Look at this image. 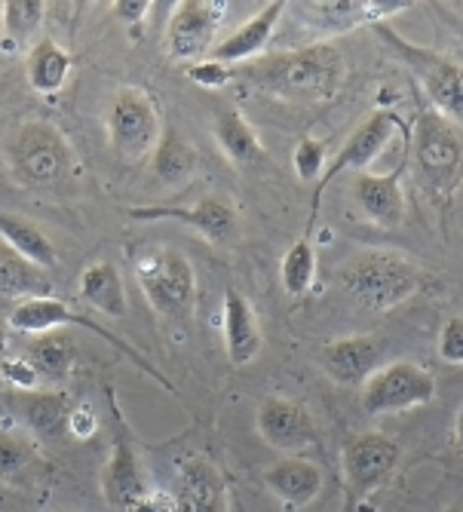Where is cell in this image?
Segmentation results:
<instances>
[{"instance_id":"2","label":"cell","mask_w":463,"mask_h":512,"mask_svg":"<svg viewBox=\"0 0 463 512\" xmlns=\"http://www.w3.org/2000/svg\"><path fill=\"white\" fill-rule=\"evenodd\" d=\"M430 273L393 249H365L341 267L344 292L372 313H387L418 292H424Z\"/></svg>"},{"instance_id":"15","label":"cell","mask_w":463,"mask_h":512,"mask_svg":"<svg viewBox=\"0 0 463 512\" xmlns=\"http://www.w3.org/2000/svg\"><path fill=\"white\" fill-rule=\"evenodd\" d=\"M114 417H117V411H114ZM99 482H102V497L114 512H126L138 497H145L151 491L145 467H142V457H138L120 417L114 424V445H111L105 467H102Z\"/></svg>"},{"instance_id":"35","label":"cell","mask_w":463,"mask_h":512,"mask_svg":"<svg viewBox=\"0 0 463 512\" xmlns=\"http://www.w3.org/2000/svg\"><path fill=\"white\" fill-rule=\"evenodd\" d=\"M0 378H4L16 393H31V390L43 387L34 365L25 356H4L0 359Z\"/></svg>"},{"instance_id":"29","label":"cell","mask_w":463,"mask_h":512,"mask_svg":"<svg viewBox=\"0 0 463 512\" xmlns=\"http://www.w3.org/2000/svg\"><path fill=\"white\" fill-rule=\"evenodd\" d=\"M25 359L34 365L40 384H59V381H65L74 371L77 350H74L71 335H65L59 329V332L34 335L28 341V347H25Z\"/></svg>"},{"instance_id":"40","label":"cell","mask_w":463,"mask_h":512,"mask_svg":"<svg viewBox=\"0 0 463 512\" xmlns=\"http://www.w3.org/2000/svg\"><path fill=\"white\" fill-rule=\"evenodd\" d=\"M154 4H148V0H120V4H114V13L123 25H142L145 16L151 13Z\"/></svg>"},{"instance_id":"18","label":"cell","mask_w":463,"mask_h":512,"mask_svg":"<svg viewBox=\"0 0 463 512\" xmlns=\"http://www.w3.org/2000/svg\"><path fill=\"white\" fill-rule=\"evenodd\" d=\"M172 497L178 503V512H227L230 503L221 470L206 457H191L181 463Z\"/></svg>"},{"instance_id":"1","label":"cell","mask_w":463,"mask_h":512,"mask_svg":"<svg viewBox=\"0 0 463 512\" xmlns=\"http://www.w3.org/2000/svg\"><path fill=\"white\" fill-rule=\"evenodd\" d=\"M243 77L273 99L292 105H326L347 80V62L335 43L313 40L298 50L261 56L243 65Z\"/></svg>"},{"instance_id":"41","label":"cell","mask_w":463,"mask_h":512,"mask_svg":"<svg viewBox=\"0 0 463 512\" xmlns=\"http://www.w3.org/2000/svg\"><path fill=\"white\" fill-rule=\"evenodd\" d=\"M454 448L463 457V405L457 408V417H454Z\"/></svg>"},{"instance_id":"11","label":"cell","mask_w":463,"mask_h":512,"mask_svg":"<svg viewBox=\"0 0 463 512\" xmlns=\"http://www.w3.org/2000/svg\"><path fill=\"white\" fill-rule=\"evenodd\" d=\"M227 16V4L215 0H184L169 16L166 53L172 62L197 65L218 46V28Z\"/></svg>"},{"instance_id":"26","label":"cell","mask_w":463,"mask_h":512,"mask_svg":"<svg viewBox=\"0 0 463 512\" xmlns=\"http://www.w3.org/2000/svg\"><path fill=\"white\" fill-rule=\"evenodd\" d=\"M77 295L92 307L111 319H123L129 304H126V289L123 276L111 261H96L89 264L80 279H77Z\"/></svg>"},{"instance_id":"28","label":"cell","mask_w":463,"mask_h":512,"mask_svg":"<svg viewBox=\"0 0 463 512\" xmlns=\"http://www.w3.org/2000/svg\"><path fill=\"white\" fill-rule=\"evenodd\" d=\"M200 166L197 148L184 138L178 129H163L160 145L151 154V169L163 188H181L184 181H191Z\"/></svg>"},{"instance_id":"25","label":"cell","mask_w":463,"mask_h":512,"mask_svg":"<svg viewBox=\"0 0 463 512\" xmlns=\"http://www.w3.org/2000/svg\"><path fill=\"white\" fill-rule=\"evenodd\" d=\"M0 240L40 270H50L59 264V252H56L50 234H46L37 221H31L19 212H0Z\"/></svg>"},{"instance_id":"20","label":"cell","mask_w":463,"mask_h":512,"mask_svg":"<svg viewBox=\"0 0 463 512\" xmlns=\"http://www.w3.org/2000/svg\"><path fill=\"white\" fill-rule=\"evenodd\" d=\"M221 335H224V353L230 359V365H249L261 356L264 347V335L258 316L249 304L246 295H240L237 289L224 292V307H221Z\"/></svg>"},{"instance_id":"7","label":"cell","mask_w":463,"mask_h":512,"mask_svg":"<svg viewBox=\"0 0 463 512\" xmlns=\"http://www.w3.org/2000/svg\"><path fill=\"white\" fill-rule=\"evenodd\" d=\"M10 163L16 178L25 188L34 191H50L71 175L74 154L71 145L65 142V135L53 123H25L13 145H10Z\"/></svg>"},{"instance_id":"31","label":"cell","mask_w":463,"mask_h":512,"mask_svg":"<svg viewBox=\"0 0 463 512\" xmlns=\"http://www.w3.org/2000/svg\"><path fill=\"white\" fill-rule=\"evenodd\" d=\"M50 279H46V270L34 267L31 261H25L22 255H16L4 240H0V295L10 298H43L50 295Z\"/></svg>"},{"instance_id":"5","label":"cell","mask_w":463,"mask_h":512,"mask_svg":"<svg viewBox=\"0 0 463 512\" xmlns=\"http://www.w3.org/2000/svg\"><path fill=\"white\" fill-rule=\"evenodd\" d=\"M138 289L145 292L154 313L163 319H188L197 301V273L194 264L172 246L151 249L135 264Z\"/></svg>"},{"instance_id":"23","label":"cell","mask_w":463,"mask_h":512,"mask_svg":"<svg viewBox=\"0 0 463 512\" xmlns=\"http://www.w3.org/2000/svg\"><path fill=\"white\" fill-rule=\"evenodd\" d=\"M13 408H16V417L25 424V430L37 442H59L68 436L71 402L65 393H56V390L16 393Z\"/></svg>"},{"instance_id":"8","label":"cell","mask_w":463,"mask_h":512,"mask_svg":"<svg viewBox=\"0 0 463 512\" xmlns=\"http://www.w3.org/2000/svg\"><path fill=\"white\" fill-rule=\"evenodd\" d=\"M433 399H436L433 371L411 359L384 362L375 375L362 384V411L368 417L402 414L411 408L430 405Z\"/></svg>"},{"instance_id":"37","label":"cell","mask_w":463,"mask_h":512,"mask_svg":"<svg viewBox=\"0 0 463 512\" xmlns=\"http://www.w3.org/2000/svg\"><path fill=\"white\" fill-rule=\"evenodd\" d=\"M439 356L448 365H463V316L445 319L439 332Z\"/></svg>"},{"instance_id":"13","label":"cell","mask_w":463,"mask_h":512,"mask_svg":"<svg viewBox=\"0 0 463 512\" xmlns=\"http://www.w3.org/2000/svg\"><path fill=\"white\" fill-rule=\"evenodd\" d=\"M10 329L13 332H22V335H43V332H59V329H68V325H80V329H92L96 335H102L108 344H114V347H120L126 356H132L138 365L142 368H148L154 378H160L157 375V368L154 365H148L142 356H138L126 341H120L117 335H111L108 329H102V325L92 319V316H83V313H77L68 301H62V298H56V295H43V298H28V301H19V307L10 313ZM163 381V378H160Z\"/></svg>"},{"instance_id":"12","label":"cell","mask_w":463,"mask_h":512,"mask_svg":"<svg viewBox=\"0 0 463 512\" xmlns=\"http://www.w3.org/2000/svg\"><path fill=\"white\" fill-rule=\"evenodd\" d=\"M132 221H178L212 246L234 243L240 234V212L227 197H200L194 206H132L126 209Z\"/></svg>"},{"instance_id":"4","label":"cell","mask_w":463,"mask_h":512,"mask_svg":"<svg viewBox=\"0 0 463 512\" xmlns=\"http://www.w3.org/2000/svg\"><path fill=\"white\" fill-rule=\"evenodd\" d=\"M372 31L393 53V59L402 62L414 77H418V83L424 86L427 99H430V108L439 111L442 117H448L451 123H463V62L402 37L399 31L387 28L384 22L375 25Z\"/></svg>"},{"instance_id":"14","label":"cell","mask_w":463,"mask_h":512,"mask_svg":"<svg viewBox=\"0 0 463 512\" xmlns=\"http://www.w3.org/2000/svg\"><path fill=\"white\" fill-rule=\"evenodd\" d=\"M255 430L270 448L283 451V457L301 454L319 442V430H316L313 414L301 402L286 399V396L261 399L258 411H255Z\"/></svg>"},{"instance_id":"39","label":"cell","mask_w":463,"mask_h":512,"mask_svg":"<svg viewBox=\"0 0 463 512\" xmlns=\"http://www.w3.org/2000/svg\"><path fill=\"white\" fill-rule=\"evenodd\" d=\"M126 512H178V503L166 491H148L145 497H138Z\"/></svg>"},{"instance_id":"27","label":"cell","mask_w":463,"mask_h":512,"mask_svg":"<svg viewBox=\"0 0 463 512\" xmlns=\"http://www.w3.org/2000/svg\"><path fill=\"white\" fill-rule=\"evenodd\" d=\"M71 56L65 46H59L53 37H40L31 53L25 56V77L31 83L34 92H40V96H56V92L68 83L71 77Z\"/></svg>"},{"instance_id":"34","label":"cell","mask_w":463,"mask_h":512,"mask_svg":"<svg viewBox=\"0 0 463 512\" xmlns=\"http://www.w3.org/2000/svg\"><path fill=\"white\" fill-rule=\"evenodd\" d=\"M292 166H295V175L301 181H319L326 175V145L319 142V138H301L295 145V154H292Z\"/></svg>"},{"instance_id":"44","label":"cell","mask_w":463,"mask_h":512,"mask_svg":"<svg viewBox=\"0 0 463 512\" xmlns=\"http://www.w3.org/2000/svg\"><path fill=\"white\" fill-rule=\"evenodd\" d=\"M59 512H68V509H59Z\"/></svg>"},{"instance_id":"9","label":"cell","mask_w":463,"mask_h":512,"mask_svg":"<svg viewBox=\"0 0 463 512\" xmlns=\"http://www.w3.org/2000/svg\"><path fill=\"white\" fill-rule=\"evenodd\" d=\"M396 129H399V117L393 111H387V108L368 114L353 129V135L341 145V151L335 154V160L326 166V175L316 181L313 206H310V221H307V234L313 230V221H316V212H319V200H322V194L329 191V184L338 175H344V172H365V166H372L381 157V151L393 142Z\"/></svg>"},{"instance_id":"21","label":"cell","mask_w":463,"mask_h":512,"mask_svg":"<svg viewBox=\"0 0 463 512\" xmlns=\"http://www.w3.org/2000/svg\"><path fill=\"white\" fill-rule=\"evenodd\" d=\"M402 169L396 172H356L353 178V203L359 212L378 227H399L405 218V194H402Z\"/></svg>"},{"instance_id":"36","label":"cell","mask_w":463,"mask_h":512,"mask_svg":"<svg viewBox=\"0 0 463 512\" xmlns=\"http://www.w3.org/2000/svg\"><path fill=\"white\" fill-rule=\"evenodd\" d=\"M188 77H191L197 86H203V89H221V86H227L230 80L237 77V68L221 65V62H215V59H203V62H197V65H188Z\"/></svg>"},{"instance_id":"42","label":"cell","mask_w":463,"mask_h":512,"mask_svg":"<svg viewBox=\"0 0 463 512\" xmlns=\"http://www.w3.org/2000/svg\"><path fill=\"white\" fill-rule=\"evenodd\" d=\"M7 325H10V322L0 319V359L7 356V353H4V350H7Z\"/></svg>"},{"instance_id":"38","label":"cell","mask_w":463,"mask_h":512,"mask_svg":"<svg viewBox=\"0 0 463 512\" xmlns=\"http://www.w3.org/2000/svg\"><path fill=\"white\" fill-rule=\"evenodd\" d=\"M96 430H99L96 411H92L89 405H74V408H71V417H68V436H74V439H89Z\"/></svg>"},{"instance_id":"3","label":"cell","mask_w":463,"mask_h":512,"mask_svg":"<svg viewBox=\"0 0 463 512\" xmlns=\"http://www.w3.org/2000/svg\"><path fill=\"white\" fill-rule=\"evenodd\" d=\"M411 160L424 194L448 203L463 181V135L457 123L427 105L411 129Z\"/></svg>"},{"instance_id":"43","label":"cell","mask_w":463,"mask_h":512,"mask_svg":"<svg viewBox=\"0 0 463 512\" xmlns=\"http://www.w3.org/2000/svg\"><path fill=\"white\" fill-rule=\"evenodd\" d=\"M445 512H463V506H448Z\"/></svg>"},{"instance_id":"10","label":"cell","mask_w":463,"mask_h":512,"mask_svg":"<svg viewBox=\"0 0 463 512\" xmlns=\"http://www.w3.org/2000/svg\"><path fill=\"white\" fill-rule=\"evenodd\" d=\"M399 442L390 439L381 430H368L359 433L347 442L341 467H344V482L350 491V509L356 503H362L368 494H375L384 482H390V476L399 467Z\"/></svg>"},{"instance_id":"24","label":"cell","mask_w":463,"mask_h":512,"mask_svg":"<svg viewBox=\"0 0 463 512\" xmlns=\"http://www.w3.org/2000/svg\"><path fill=\"white\" fill-rule=\"evenodd\" d=\"M212 135H215L221 154L240 169H252L264 160V145H261L255 126L237 108H227L215 117Z\"/></svg>"},{"instance_id":"16","label":"cell","mask_w":463,"mask_h":512,"mask_svg":"<svg viewBox=\"0 0 463 512\" xmlns=\"http://www.w3.org/2000/svg\"><path fill=\"white\" fill-rule=\"evenodd\" d=\"M322 371L341 387H359L384 365V341L378 335H350L322 344Z\"/></svg>"},{"instance_id":"30","label":"cell","mask_w":463,"mask_h":512,"mask_svg":"<svg viewBox=\"0 0 463 512\" xmlns=\"http://www.w3.org/2000/svg\"><path fill=\"white\" fill-rule=\"evenodd\" d=\"M43 16L46 7L40 0H7V4H0V37H4L7 50H22L28 56L31 46L40 40Z\"/></svg>"},{"instance_id":"17","label":"cell","mask_w":463,"mask_h":512,"mask_svg":"<svg viewBox=\"0 0 463 512\" xmlns=\"http://www.w3.org/2000/svg\"><path fill=\"white\" fill-rule=\"evenodd\" d=\"M286 7L289 4H283V0L264 4L252 19H246L243 25H237L227 37H221L209 59L221 62V65H230V68L249 65V62L261 59V53L267 50V43H270L276 25H280V19L286 16Z\"/></svg>"},{"instance_id":"22","label":"cell","mask_w":463,"mask_h":512,"mask_svg":"<svg viewBox=\"0 0 463 512\" xmlns=\"http://www.w3.org/2000/svg\"><path fill=\"white\" fill-rule=\"evenodd\" d=\"M405 0H387V4H368V0H338V4H298L301 19L310 28H322L332 34H344L359 25H381L384 19L402 13Z\"/></svg>"},{"instance_id":"32","label":"cell","mask_w":463,"mask_h":512,"mask_svg":"<svg viewBox=\"0 0 463 512\" xmlns=\"http://www.w3.org/2000/svg\"><path fill=\"white\" fill-rule=\"evenodd\" d=\"M280 279H283V289L292 298H304L316 279V249L310 243V234H304L298 243L289 246V252L283 255L280 264Z\"/></svg>"},{"instance_id":"6","label":"cell","mask_w":463,"mask_h":512,"mask_svg":"<svg viewBox=\"0 0 463 512\" xmlns=\"http://www.w3.org/2000/svg\"><path fill=\"white\" fill-rule=\"evenodd\" d=\"M105 132L111 151L126 163L151 160L154 148L163 138V120L154 99L145 89L123 86L114 92V99L105 114Z\"/></svg>"},{"instance_id":"19","label":"cell","mask_w":463,"mask_h":512,"mask_svg":"<svg viewBox=\"0 0 463 512\" xmlns=\"http://www.w3.org/2000/svg\"><path fill=\"white\" fill-rule=\"evenodd\" d=\"M261 479H264L267 491L280 503H286L289 509L310 506L322 494V485H326L322 470L301 454H286L280 460H273L270 467H264Z\"/></svg>"},{"instance_id":"33","label":"cell","mask_w":463,"mask_h":512,"mask_svg":"<svg viewBox=\"0 0 463 512\" xmlns=\"http://www.w3.org/2000/svg\"><path fill=\"white\" fill-rule=\"evenodd\" d=\"M34 467H37V445L16 433H0V479L22 482Z\"/></svg>"}]
</instances>
